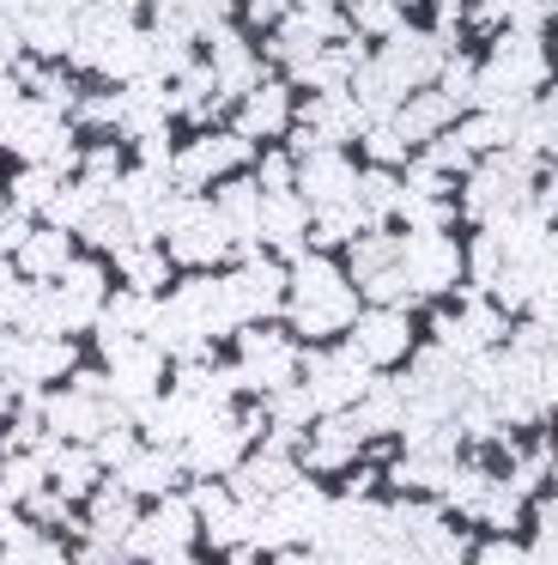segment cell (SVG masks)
<instances>
[{
	"mask_svg": "<svg viewBox=\"0 0 558 565\" xmlns=\"http://www.w3.org/2000/svg\"><path fill=\"white\" fill-rule=\"evenodd\" d=\"M528 565H558V499L540 504V535L528 547Z\"/></svg>",
	"mask_w": 558,
	"mask_h": 565,
	"instance_id": "f6af8a7d",
	"label": "cell"
},
{
	"mask_svg": "<svg viewBox=\"0 0 558 565\" xmlns=\"http://www.w3.org/2000/svg\"><path fill=\"white\" fill-rule=\"evenodd\" d=\"M19 25V38L31 43V50H43V55H61V50H73V7L67 0H49V7H31L24 19H12Z\"/></svg>",
	"mask_w": 558,
	"mask_h": 565,
	"instance_id": "cb8c5ba5",
	"label": "cell"
},
{
	"mask_svg": "<svg viewBox=\"0 0 558 565\" xmlns=\"http://www.w3.org/2000/svg\"><path fill=\"white\" fill-rule=\"evenodd\" d=\"M455 110H461V104L449 98V92H425V98H407L395 110V128L407 140H437L449 122H455Z\"/></svg>",
	"mask_w": 558,
	"mask_h": 565,
	"instance_id": "d4e9b609",
	"label": "cell"
},
{
	"mask_svg": "<svg viewBox=\"0 0 558 565\" xmlns=\"http://www.w3.org/2000/svg\"><path fill=\"white\" fill-rule=\"evenodd\" d=\"M431 164H437V171H468L473 152L461 147V135H437V140H431Z\"/></svg>",
	"mask_w": 558,
	"mask_h": 565,
	"instance_id": "c3c4849f",
	"label": "cell"
},
{
	"mask_svg": "<svg viewBox=\"0 0 558 565\" xmlns=\"http://www.w3.org/2000/svg\"><path fill=\"white\" fill-rule=\"evenodd\" d=\"M170 262H194V268H206V262H218L230 249V232L225 220H218L213 201H176V213H170Z\"/></svg>",
	"mask_w": 558,
	"mask_h": 565,
	"instance_id": "ba28073f",
	"label": "cell"
},
{
	"mask_svg": "<svg viewBox=\"0 0 558 565\" xmlns=\"http://www.w3.org/2000/svg\"><path fill=\"white\" fill-rule=\"evenodd\" d=\"M400 274H407L412 298L419 292H449L461 280V249L437 232H412L400 237Z\"/></svg>",
	"mask_w": 558,
	"mask_h": 565,
	"instance_id": "8fae6325",
	"label": "cell"
},
{
	"mask_svg": "<svg viewBox=\"0 0 558 565\" xmlns=\"http://www.w3.org/2000/svg\"><path fill=\"white\" fill-rule=\"evenodd\" d=\"M213 207L230 232V249H237V256H255V237H261V183H225Z\"/></svg>",
	"mask_w": 558,
	"mask_h": 565,
	"instance_id": "ffe728a7",
	"label": "cell"
},
{
	"mask_svg": "<svg viewBox=\"0 0 558 565\" xmlns=\"http://www.w3.org/2000/svg\"><path fill=\"white\" fill-rule=\"evenodd\" d=\"M152 565H201V559H194L189 547H176V553H164V559H152Z\"/></svg>",
	"mask_w": 558,
	"mask_h": 565,
	"instance_id": "9f6ffc18",
	"label": "cell"
},
{
	"mask_svg": "<svg viewBox=\"0 0 558 565\" xmlns=\"http://www.w3.org/2000/svg\"><path fill=\"white\" fill-rule=\"evenodd\" d=\"M19 274L24 280H61V274H67V262H73V237L61 232V225H49V232H31L19 244Z\"/></svg>",
	"mask_w": 558,
	"mask_h": 565,
	"instance_id": "7402d4cb",
	"label": "cell"
},
{
	"mask_svg": "<svg viewBox=\"0 0 558 565\" xmlns=\"http://www.w3.org/2000/svg\"><path fill=\"white\" fill-rule=\"evenodd\" d=\"M552 487H558V475H552Z\"/></svg>",
	"mask_w": 558,
	"mask_h": 565,
	"instance_id": "680465c9",
	"label": "cell"
},
{
	"mask_svg": "<svg viewBox=\"0 0 558 565\" xmlns=\"http://www.w3.org/2000/svg\"><path fill=\"white\" fill-rule=\"evenodd\" d=\"M516 516H522V492H516V487H504V480H492V492H485V504H480V523H492V529H516Z\"/></svg>",
	"mask_w": 558,
	"mask_h": 565,
	"instance_id": "7bdbcfd3",
	"label": "cell"
},
{
	"mask_svg": "<svg viewBox=\"0 0 558 565\" xmlns=\"http://www.w3.org/2000/svg\"><path fill=\"white\" fill-rule=\"evenodd\" d=\"M468 268L480 274V280H497V274H504V249H497V237L485 232L480 244H473V256H468Z\"/></svg>",
	"mask_w": 558,
	"mask_h": 565,
	"instance_id": "681fc988",
	"label": "cell"
},
{
	"mask_svg": "<svg viewBox=\"0 0 558 565\" xmlns=\"http://www.w3.org/2000/svg\"><path fill=\"white\" fill-rule=\"evenodd\" d=\"M237 353H243V365H237V377H243V390H279V383H291V365H298V341L291 334H279V329H237Z\"/></svg>",
	"mask_w": 558,
	"mask_h": 565,
	"instance_id": "9c48e42d",
	"label": "cell"
},
{
	"mask_svg": "<svg viewBox=\"0 0 558 565\" xmlns=\"http://www.w3.org/2000/svg\"><path fill=\"white\" fill-rule=\"evenodd\" d=\"M473 565H528V547H516V541H485V553H473Z\"/></svg>",
	"mask_w": 558,
	"mask_h": 565,
	"instance_id": "816d5d0a",
	"label": "cell"
},
{
	"mask_svg": "<svg viewBox=\"0 0 558 565\" xmlns=\"http://www.w3.org/2000/svg\"><path fill=\"white\" fill-rule=\"evenodd\" d=\"M407 86L412 79L400 74L388 55H364V67L352 74V98H358V110L371 116V122H383V116H395L400 104H407Z\"/></svg>",
	"mask_w": 558,
	"mask_h": 565,
	"instance_id": "2e32d148",
	"label": "cell"
},
{
	"mask_svg": "<svg viewBox=\"0 0 558 565\" xmlns=\"http://www.w3.org/2000/svg\"><path fill=\"white\" fill-rule=\"evenodd\" d=\"M310 220H315L310 201L291 195V189L286 195H261V237L279 249V256H298L303 237H310Z\"/></svg>",
	"mask_w": 558,
	"mask_h": 565,
	"instance_id": "d6986e66",
	"label": "cell"
},
{
	"mask_svg": "<svg viewBox=\"0 0 558 565\" xmlns=\"http://www.w3.org/2000/svg\"><path fill=\"white\" fill-rule=\"evenodd\" d=\"M286 116H291V92H279V86H255L249 98H243V110H237V135H243V140H255V135H279V128H286Z\"/></svg>",
	"mask_w": 558,
	"mask_h": 565,
	"instance_id": "484cf974",
	"label": "cell"
},
{
	"mask_svg": "<svg viewBox=\"0 0 558 565\" xmlns=\"http://www.w3.org/2000/svg\"><path fill=\"white\" fill-rule=\"evenodd\" d=\"M31 237V225H24V213H7L0 220V256H19V244Z\"/></svg>",
	"mask_w": 558,
	"mask_h": 565,
	"instance_id": "f5cc1de1",
	"label": "cell"
},
{
	"mask_svg": "<svg viewBox=\"0 0 558 565\" xmlns=\"http://www.w3.org/2000/svg\"><path fill=\"white\" fill-rule=\"evenodd\" d=\"M291 177H298V171H291V152H273V159L261 164V195H286Z\"/></svg>",
	"mask_w": 558,
	"mask_h": 565,
	"instance_id": "f907efd6",
	"label": "cell"
},
{
	"mask_svg": "<svg viewBox=\"0 0 558 565\" xmlns=\"http://www.w3.org/2000/svg\"><path fill=\"white\" fill-rule=\"evenodd\" d=\"M43 480H49V462H43V456H36V450H12L7 462H0V499H7V504H24L36 487H43Z\"/></svg>",
	"mask_w": 558,
	"mask_h": 565,
	"instance_id": "1f68e13d",
	"label": "cell"
},
{
	"mask_svg": "<svg viewBox=\"0 0 558 565\" xmlns=\"http://www.w3.org/2000/svg\"><path fill=\"white\" fill-rule=\"evenodd\" d=\"M352 19H358V31H376V38H395V31H400L395 0H358V7H352Z\"/></svg>",
	"mask_w": 558,
	"mask_h": 565,
	"instance_id": "bcb514c9",
	"label": "cell"
},
{
	"mask_svg": "<svg viewBox=\"0 0 558 565\" xmlns=\"http://www.w3.org/2000/svg\"><path fill=\"white\" fill-rule=\"evenodd\" d=\"M286 322L298 334H340L358 317V286L322 256H298L291 262V286H286Z\"/></svg>",
	"mask_w": 558,
	"mask_h": 565,
	"instance_id": "6da1fadb",
	"label": "cell"
},
{
	"mask_svg": "<svg viewBox=\"0 0 558 565\" xmlns=\"http://www.w3.org/2000/svg\"><path fill=\"white\" fill-rule=\"evenodd\" d=\"M73 371H79V347H73L67 334H24V359H19V371H12V383L31 390V383H43V377H73Z\"/></svg>",
	"mask_w": 558,
	"mask_h": 565,
	"instance_id": "ac0fdd59",
	"label": "cell"
},
{
	"mask_svg": "<svg viewBox=\"0 0 558 565\" xmlns=\"http://www.w3.org/2000/svg\"><path fill=\"white\" fill-rule=\"evenodd\" d=\"M395 262H400V237H352V249H346L352 286L371 280V274H383V268H395Z\"/></svg>",
	"mask_w": 558,
	"mask_h": 565,
	"instance_id": "e575fe53",
	"label": "cell"
},
{
	"mask_svg": "<svg viewBox=\"0 0 558 565\" xmlns=\"http://www.w3.org/2000/svg\"><path fill=\"white\" fill-rule=\"evenodd\" d=\"M116 256H121V274H128L133 292H158V286L170 280V249H158L152 237H146V249L128 244V249H116Z\"/></svg>",
	"mask_w": 558,
	"mask_h": 565,
	"instance_id": "4dcf8cb0",
	"label": "cell"
},
{
	"mask_svg": "<svg viewBox=\"0 0 558 565\" xmlns=\"http://www.w3.org/2000/svg\"><path fill=\"white\" fill-rule=\"evenodd\" d=\"M79 232L92 237L97 249H128V244H133V220H128V213H121V207H109V201H104V207H97V201H92V207H85Z\"/></svg>",
	"mask_w": 558,
	"mask_h": 565,
	"instance_id": "836d02e7",
	"label": "cell"
},
{
	"mask_svg": "<svg viewBox=\"0 0 558 565\" xmlns=\"http://www.w3.org/2000/svg\"><path fill=\"white\" fill-rule=\"evenodd\" d=\"M55 171H19L12 177V207L19 213H31V207H49V201H55Z\"/></svg>",
	"mask_w": 558,
	"mask_h": 565,
	"instance_id": "ab89813d",
	"label": "cell"
},
{
	"mask_svg": "<svg viewBox=\"0 0 558 565\" xmlns=\"http://www.w3.org/2000/svg\"><path fill=\"white\" fill-rule=\"evenodd\" d=\"M92 450H97V462H104V468H121L133 450H140V438L128 431V419H116V426H104V431L92 438Z\"/></svg>",
	"mask_w": 558,
	"mask_h": 565,
	"instance_id": "b9f144b4",
	"label": "cell"
},
{
	"mask_svg": "<svg viewBox=\"0 0 558 565\" xmlns=\"http://www.w3.org/2000/svg\"><path fill=\"white\" fill-rule=\"evenodd\" d=\"M358 207L371 213V220H388V213L400 207V183L388 171H364L358 177Z\"/></svg>",
	"mask_w": 558,
	"mask_h": 565,
	"instance_id": "74e56055",
	"label": "cell"
},
{
	"mask_svg": "<svg viewBox=\"0 0 558 565\" xmlns=\"http://www.w3.org/2000/svg\"><path fill=\"white\" fill-rule=\"evenodd\" d=\"M243 450H249V438H243V426H237L230 407H206V414L189 426V438L176 444V456H182L189 475H230V468L243 462Z\"/></svg>",
	"mask_w": 558,
	"mask_h": 565,
	"instance_id": "8992f818",
	"label": "cell"
},
{
	"mask_svg": "<svg viewBox=\"0 0 558 565\" xmlns=\"http://www.w3.org/2000/svg\"><path fill=\"white\" fill-rule=\"evenodd\" d=\"M534 195V152H485V164L473 171L468 183V213L473 220H504V213H516L522 201Z\"/></svg>",
	"mask_w": 558,
	"mask_h": 565,
	"instance_id": "277c9868",
	"label": "cell"
},
{
	"mask_svg": "<svg viewBox=\"0 0 558 565\" xmlns=\"http://www.w3.org/2000/svg\"><path fill=\"white\" fill-rule=\"evenodd\" d=\"M352 414H358V426L371 431V438L376 431H400L407 426V395H400V383H371Z\"/></svg>",
	"mask_w": 558,
	"mask_h": 565,
	"instance_id": "f1b7e54d",
	"label": "cell"
},
{
	"mask_svg": "<svg viewBox=\"0 0 558 565\" xmlns=\"http://www.w3.org/2000/svg\"><path fill=\"white\" fill-rule=\"evenodd\" d=\"M230 565H255V559H249V553H230Z\"/></svg>",
	"mask_w": 558,
	"mask_h": 565,
	"instance_id": "6f0895ef",
	"label": "cell"
},
{
	"mask_svg": "<svg viewBox=\"0 0 558 565\" xmlns=\"http://www.w3.org/2000/svg\"><path fill=\"white\" fill-rule=\"evenodd\" d=\"M364 147H371V159L376 164H400L407 159V135H400V128H364Z\"/></svg>",
	"mask_w": 558,
	"mask_h": 565,
	"instance_id": "7dc6e473",
	"label": "cell"
},
{
	"mask_svg": "<svg viewBox=\"0 0 558 565\" xmlns=\"http://www.w3.org/2000/svg\"><path fill=\"white\" fill-rule=\"evenodd\" d=\"M485 492H492V475H485V468H455V475L443 480V499L455 504V511H468V516H480Z\"/></svg>",
	"mask_w": 558,
	"mask_h": 565,
	"instance_id": "8d00e7d4",
	"label": "cell"
},
{
	"mask_svg": "<svg viewBox=\"0 0 558 565\" xmlns=\"http://www.w3.org/2000/svg\"><path fill=\"white\" fill-rule=\"evenodd\" d=\"M315 395H310V383H279V390H267V419L273 426H291V431H303V426H315Z\"/></svg>",
	"mask_w": 558,
	"mask_h": 565,
	"instance_id": "d6a6232c",
	"label": "cell"
},
{
	"mask_svg": "<svg viewBox=\"0 0 558 565\" xmlns=\"http://www.w3.org/2000/svg\"><path fill=\"white\" fill-rule=\"evenodd\" d=\"M298 195L310 201V213L358 201V171H352L334 147H315V152H303V164H298Z\"/></svg>",
	"mask_w": 558,
	"mask_h": 565,
	"instance_id": "4fadbf2b",
	"label": "cell"
},
{
	"mask_svg": "<svg viewBox=\"0 0 558 565\" xmlns=\"http://www.w3.org/2000/svg\"><path fill=\"white\" fill-rule=\"evenodd\" d=\"M49 475H55V487L67 492V499H92L97 475H104V462H97L92 444H61V456L49 462Z\"/></svg>",
	"mask_w": 558,
	"mask_h": 565,
	"instance_id": "83f0119b",
	"label": "cell"
},
{
	"mask_svg": "<svg viewBox=\"0 0 558 565\" xmlns=\"http://www.w3.org/2000/svg\"><path fill=\"white\" fill-rule=\"evenodd\" d=\"M0 565H73V559L43 535V529H24L19 541H7V547H0Z\"/></svg>",
	"mask_w": 558,
	"mask_h": 565,
	"instance_id": "d590c367",
	"label": "cell"
},
{
	"mask_svg": "<svg viewBox=\"0 0 558 565\" xmlns=\"http://www.w3.org/2000/svg\"><path fill=\"white\" fill-rule=\"evenodd\" d=\"M133 553H128V535H97V529H85V541H79V559L73 565H128Z\"/></svg>",
	"mask_w": 558,
	"mask_h": 565,
	"instance_id": "60d3db41",
	"label": "cell"
},
{
	"mask_svg": "<svg viewBox=\"0 0 558 565\" xmlns=\"http://www.w3.org/2000/svg\"><path fill=\"white\" fill-rule=\"evenodd\" d=\"M225 286H230V310H237V322H249V317H279V310H286L291 268H286V262L243 256V268L230 274Z\"/></svg>",
	"mask_w": 558,
	"mask_h": 565,
	"instance_id": "30bf717a",
	"label": "cell"
},
{
	"mask_svg": "<svg viewBox=\"0 0 558 565\" xmlns=\"http://www.w3.org/2000/svg\"><path fill=\"white\" fill-rule=\"evenodd\" d=\"M383 55L412 79V86H425V79L443 74V50H437V38H419V31H395V43H388Z\"/></svg>",
	"mask_w": 558,
	"mask_h": 565,
	"instance_id": "4316f807",
	"label": "cell"
},
{
	"mask_svg": "<svg viewBox=\"0 0 558 565\" xmlns=\"http://www.w3.org/2000/svg\"><path fill=\"white\" fill-rule=\"evenodd\" d=\"M328 516V499L315 480H291L286 492H273V499L255 511V547H310L315 529H322Z\"/></svg>",
	"mask_w": 558,
	"mask_h": 565,
	"instance_id": "3957f363",
	"label": "cell"
},
{
	"mask_svg": "<svg viewBox=\"0 0 558 565\" xmlns=\"http://www.w3.org/2000/svg\"><path fill=\"white\" fill-rule=\"evenodd\" d=\"M352 347H358L371 365H395V359H407V347H412L407 310L376 305V310H364V317H352Z\"/></svg>",
	"mask_w": 558,
	"mask_h": 565,
	"instance_id": "9a60e30c",
	"label": "cell"
},
{
	"mask_svg": "<svg viewBox=\"0 0 558 565\" xmlns=\"http://www.w3.org/2000/svg\"><path fill=\"white\" fill-rule=\"evenodd\" d=\"M194 535H201V516H194L189 492H164V499H152V511H146V516H133L128 553H133V559H164V553L189 547Z\"/></svg>",
	"mask_w": 558,
	"mask_h": 565,
	"instance_id": "52a82bcc",
	"label": "cell"
},
{
	"mask_svg": "<svg viewBox=\"0 0 558 565\" xmlns=\"http://www.w3.org/2000/svg\"><path fill=\"white\" fill-rule=\"evenodd\" d=\"M291 456H273V450H255V456H243L237 468H230V492L237 499H249V504H267L273 492H286L291 487Z\"/></svg>",
	"mask_w": 558,
	"mask_h": 565,
	"instance_id": "44dd1931",
	"label": "cell"
},
{
	"mask_svg": "<svg viewBox=\"0 0 558 565\" xmlns=\"http://www.w3.org/2000/svg\"><path fill=\"white\" fill-rule=\"evenodd\" d=\"M24 305H31V280H19L12 268H0V329H19Z\"/></svg>",
	"mask_w": 558,
	"mask_h": 565,
	"instance_id": "ee69618b",
	"label": "cell"
},
{
	"mask_svg": "<svg viewBox=\"0 0 558 565\" xmlns=\"http://www.w3.org/2000/svg\"><path fill=\"white\" fill-rule=\"evenodd\" d=\"M279 13H286V0H249V19H261V25H273Z\"/></svg>",
	"mask_w": 558,
	"mask_h": 565,
	"instance_id": "11a10c76",
	"label": "cell"
},
{
	"mask_svg": "<svg viewBox=\"0 0 558 565\" xmlns=\"http://www.w3.org/2000/svg\"><path fill=\"white\" fill-rule=\"evenodd\" d=\"M303 365V383H310V395H315V407H322V414H340V407H358V395L371 390V359L358 353V347H322V353H303L298 359Z\"/></svg>",
	"mask_w": 558,
	"mask_h": 565,
	"instance_id": "5b68a950",
	"label": "cell"
},
{
	"mask_svg": "<svg viewBox=\"0 0 558 565\" xmlns=\"http://www.w3.org/2000/svg\"><path fill=\"white\" fill-rule=\"evenodd\" d=\"M24 516H31L36 529H43V523H49V529H73V499H67L61 487H55V492L36 487L31 499H24Z\"/></svg>",
	"mask_w": 558,
	"mask_h": 565,
	"instance_id": "f35d334b",
	"label": "cell"
},
{
	"mask_svg": "<svg viewBox=\"0 0 558 565\" xmlns=\"http://www.w3.org/2000/svg\"><path fill=\"white\" fill-rule=\"evenodd\" d=\"M133 516H140V511H133V492L121 487V480H109V487L97 480V487H92V529H97V535H128Z\"/></svg>",
	"mask_w": 558,
	"mask_h": 565,
	"instance_id": "f546056e",
	"label": "cell"
},
{
	"mask_svg": "<svg viewBox=\"0 0 558 565\" xmlns=\"http://www.w3.org/2000/svg\"><path fill=\"white\" fill-rule=\"evenodd\" d=\"M364 438H371V431L358 426L352 407H340V414H315V431H310V444H303V462H310L315 475H334V468L358 462Z\"/></svg>",
	"mask_w": 558,
	"mask_h": 565,
	"instance_id": "7c38bea8",
	"label": "cell"
},
{
	"mask_svg": "<svg viewBox=\"0 0 558 565\" xmlns=\"http://www.w3.org/2000/svg\"><path fill=\"white\" fill-rule=\"evenodd\" d=\"M400 395H407V426H425V419H449L461 414V402H468V371H461L455 353H443V347H431V353H419V365L400 377Z\"/></svg>",
	"mask_w": 558,
	"mask_h": 565,
	"instance_id": "7a4b0ae2",
	"label": "cell"
},
{
	"mask_svg": "<svg viewBox=\"0 0 558 565\" xmlns=\"http://www.w3.org/2000/svg\"><path fill=\"white\" fill-rule=\"evenodd\" d=\"M61 298H67V310H73V322H97V310H104V298H109V280H104V268H97V262H79L73 256L67 262V274H61Z\"/></svg>",
	"mask_w": 558,
	"mask_h": 565,
	"instance_id": "603a6c76",
	"label": "cell"
},
{
	"mask_svg": "<svg viewBox=\"0 0 558 565\" xmlns=\"http://www.w3.org/2000/svg\"><path fill=\"white\" fill-rule=\"evenodd\" d=\"M24 529H36V523H31V516H19L7 499H0V547H7V541H19Z\"/></svg>",
	"mask_w": 558,
	"mask_h": 565,
	"instance_id": "db71d44e",
	"label": "cell"
},
{
	"mask_svg": "<svg viewBox=\"0 0 558 565\" xmlns=\"http://www.w3.org/2000/svg\"><path fill=\"white\" fill-rule=\"evenodd\" d=\"M182 475H189V468H182L176 444H140V450L116 468V480L133 492V499H164V492L182 487Z\"/></svg>",
	"mask_w": 558,
	"mask_h": 565,
	"instance_id": "5bb4252c",
	"label": "cell"
},
{
	"mask_svg": "<svg viewBox=\"0 0 558 565\" xmlns=\"http://www.w3.org/2000/svg\"><path fill=\"white\" fill-rule=\"evenodd\" d=\"M303 128H310L322 147H340V140H352V135H364L371 128V116L358 110V98L352 92H322V98H310L303 104Z\"/></svg>",
	"mask_w": 558,
	"mask_h": 565,
	"instance_id": "e0dca14e",
	"label": "cell"
}]
</instances>
